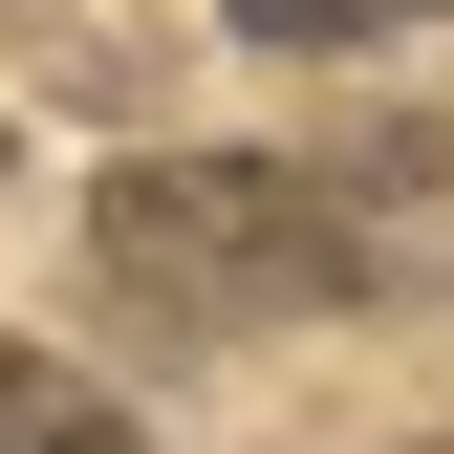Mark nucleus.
I'll list each match as a JSON object with an SVG mask.
<instances>
[{"instance_id":"3","label":"nucleus","mask_w":454,"mask_h":454,"mask_svg":"<svg viewBox=\"0 0 454 454\" xmlns=\"http://www.w3.org/2000/svg\"><path fill=\"white\" fill-rule=\"evenodd\" d=\"M389 22H433V0H239V43H389Z\"/></svg>"},{"instance_id":"1","label":"nucleus","mask_w":454,"mask_h":454,"mask_svg":"<svg viewBox=\"0 0 454 454\" xmlns=\"http://www.w3.org/2000/svg\"><path fill=\"white\" fill-rule=\"evenodd\" d=\"M87 260L130 281L152 325H303V303H347V281H389L368 195L281 174V152H130V174L87 195Z\"/></svg>"},{"instance_id":"2","label":"nucleus","mask_w":454,"mask_h":454,"mask_svg":"<svg viewBox=\"0 0 454 454\" xmlns=\"http://www.w3.org/2000/svg\"><path fill=\"white\" fill-rule=\"evenodd\" d=\"M0 454H152V433L108 411L87 368H43V347H0Z\"/></svg>"},{"instance_id":"4","label":"nucleus","mask_w":454,"mask_h":454,"mask_svg":"<svg viewBox=\"0 0 454 454\" xmlns=\"http://www.w3.org/2000/svg\"><path fill=\"white\" fill-rule=\"evenodd\" d=\"M433 454H454V433H433Z\"/></svg>"}]
</instances>
